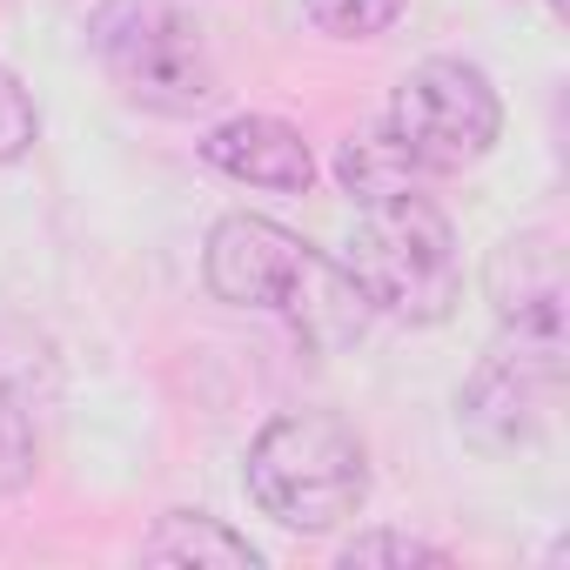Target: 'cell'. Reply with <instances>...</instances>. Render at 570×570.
Here are the masks:
<instances>
[{
	"mask_svg": "<svg viewBox=\"0 0 570 570\" xmlns=\"http://www.w3.org/2000/svg\"><path fill=\"white\" fill-rule=\"evenodd\" d=\"M202 275L215 303L228 309H262V316H282L309 350L336 356V350H356L363 330H370V303L356 289V275L330 255H316L303 235H289L268 215H222L208 228V248H202Z\"/></svg>",
	"mask_w": 570,
	"mask_h": 570,
	"instance_id": "1",
	"label": "cell"
},
{
	"mask_svg": "<svg viewBox=\"0 0 570 570\" xmlns=\"http://www.w3.org/2000/svg\"><path fill=\"white\" fill-rule=\"evenodd\" d=\"M242 483L268 523L330 537L370 503V450L336 410H282L255 430Z\"/></svg>",
	"mask_w": 570,
	"mask_h": 570,
	"instance_id": "2",
	"label": "cell"
},
{
	"mask_svg": "<svg viewBox=\"0 0 570 570\" xmlns=\"http://www.w3.org/2000/svg\"><path fill=\"white\" fill-rule=\"evenodd\" d=\"M356 242H350V275L370 303V316L410 323V330H436L456 316L463 296V268H456V228L450 215L423 195H383V202H356Z\"/></svg>",
	"mask_w": 570,
	"mask_h": 570,
	"instance_id": "3",
	"label": "cell"
},
{
	"mask_svg": "<svg viewBox=\"0 0 570 570\" xmlns=\"http://www.w3.org/2000/svg\"><path fill=\"white\" fill-rule=\"evenodd\" d=\"M88 48L121 101L148 115H195L222 95L208 28L188 0H95Z\"/></svg>",
	"mask_w": 570,
	"mask_h": 570,
	"instance_id": "4",
	"label": "cell"
},
{
	"mask_svg": "<svg viewBox=\"0 0 570 570\" xmlns=\"http://www.w3.org/2000/svg\"><path fill=\"white\" fill-rule=\"evenodd\" d=\"M383 135L403 148V161L416 175H463L497 148L503 101H497V88H490V75L476 61L430 55L396 81Z\"/></svg>",
	"mask_w": 570,
	"mask_h": 570,
	"instance_id": "5",
	"label": "cell"
},
{
	"mask_svg": "<svg viewBox=\"0 0 570 570\" xmlns=\"http://www.w3.org/2000/svg\"><path fill=\"white\" fill-rule=\"evenodd\" d=\"M557 396H563V343L497 330V343L476 356L470 383L456 390V430L483 456H510L543 436Z\"/></svg>",
	"mask_w": 570,
	"mask_h": 570,
	"instance_id": "6",
	"label": "cell"
},
{
	"mask_svg": "<svg viewBox=\"0 0 570 570\" xmlns=\"http://www.w3.org/2000/svg\"><path fill=\"white\" fill-rule=\"evenodd\" d=\"M483 296L497 309V330L563 343V248L557 228H517L483 262Z\"/></svg>",
	"mask_w": 570,
	"mask_h": 570,
	"instance_id": "7",
	"label": "cell"
},
{
	"mask_svg": "<svg viewBox=\"0 0 570 570\" xmlns=\"http://www.w3.org/2000/svg\"><path fill=\"white\" fill-rule=\"evenodd\" d=\"M202 161L242 188H268V195H309L316 181V155L303 141V128L275 121V115H228L202 135Z\"/></svg>",
	"mask_w": 570,
	"mask_h": 570,
	"instance_id": "8",
	"label": "cell"
},
{
	"mask_svg": "<svg viewBox=\"0 0 570 570\" xmlns=\"http://www.w3.org/2000/svg\"><path fill=\"white\" fill-rule=\"evenodd\" d=\"M141 557L148 563H222V570H255V543L242 530H228L222 517L208 510H168L148 537H141Z\"/></svg>",
	"mask_w": 570,
	"mask_h": 570,
	"instance_id": "9",
	"label": "cell"
},
{
	"mask_svg": "<svg viewBox=\"0 0 570 570\" xmlns=\"http://www.w3.org/2000/svg\"><path fill=\"white\" fill-rule=\"evenodd\" d=\"M336 181L350 188V202H383V195L416 188V168L403 161V148L390 135H350L336 155Z\"/></svg>",
	"mask_w": 570,
	"mask_h": 570,
	"instance_id": "10",
	"label": "cell"
},
{
	"mask_svg": "<svg viewBox=\"0 0 570 570\" xmlns=\"http://www.w3.org/2000/svg\"><path fill=\"white\" fill-rule=\"evenodd\" d=\"M303 8L330 41H376L403 21L410 0H303Z\"/></svg>",
	"mask_w": 570,
	"mask_h": 570,
	"instance_id": "11",
	"label": "cell"
},
{
	"mask_svg": "<svg viewBox=\"0 0 570 570\" xmlns=\"http://www.w3.org/2000/svg\"><path fill=\"white\" fill-rule=\"evenodd\" d=\"M336 563H343V570H376V563L410 570V563H450V550H443V543H423V537H410V530H363V537L343 543Z\"/></svg>",
	"mask_w": 570,
	"mask_h": 570,
	"instance_id": "12",
	"label": "cell"
},
{
	"mask_svg": "<svg viewBox=\"0 0 570 570\" xmlns=\"http://www.w3.org/2000/svg\"><path fill=\"white\" fill-rule=\"evenodd\" d=\"M35 483V423H28V403L0 383V497H14Z\"/></svg>",
	"mask_w": 570,
	"mask_h": 570,
	"instance_id": "13",
	"label": "cell"
},
{
	"mask_svg": "<svg viewBox=\"0 0 570 570\" xmlns=\"http://www.w3.org/2000/svg\"><path fill=\"white\" fill-rule=\"evenodd\" d=\"M35 141H41V108H35V95L8 68H0V168L21 161Z\"/></svg>",
	"mask_w": 570,
	"mask_h": 570,
	"instance_id": "14",
	"label": "cell"
}]
</instances>
